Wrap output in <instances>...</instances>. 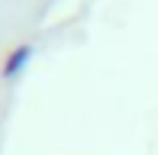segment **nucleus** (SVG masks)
Instances as JSON below:
<instances>
[{"instance_id": "obj_1", "label": "nucleus", "mask_w": 158, "mask_h": 155, "mask_svg": "<svg viewBox=\"0 0 158 155\" xmlns=\"http://www.w3.org/2000/svg\"><path fill=\"white\" fill-rule=\"evenodd\" d=\"M29 55H32V48H29V45H16L10 55H6V61H3V78H6V81H10V78H16V74L26 68Z\"/></svg>"}]
</instances>
